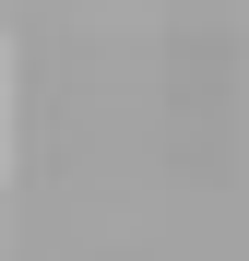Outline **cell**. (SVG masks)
I'll return each mask as SVG.
<instances>
[{
  "label": "cell",
  "instance_id": "cell-1",
  "mask_svg": "<svg viewBox=\"0 0 249 261\" xmlns=\"http://www.w3.org/2000/svg\"><path fill=\"white\" fill-rule=\"evenodd\" d=\"M0 143H12V60H0Z\"/></svg>",
  "mask_w": 249,
  "mask_h": 261
}]
</instances>
